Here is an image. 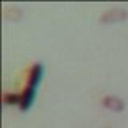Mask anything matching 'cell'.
I'll use <instances>...</instances> for the list:
<instances>
[{"label":"cell","instance_id":"obj_1","mask_svg":"<svg viewBox=\"0 0 128 128\" xmlns=\"http://www.w3.org/2000/svg\"><path fill=\"white\" fill-rule=\"evenodd\" d=\"M42 75H43V66L40 62H35L29 70L27 85L22 91V99H21V104H19V109L22 112L30 109L32 102H34V99H35V94H37V88H38L40 80H42Z\"/></svg>","mask_w":128,"mask_h":128},{"label":"cell","instance_id":"obj_2","mask_svg":"<svg viewBox=\"0 0 128 128\" xmlns=\"http://www.w3.org/2000/svg\"><path fill=\"white\" fill-rule=\"evenodd\" d=\"M128 19V11L123 8H110V10L104 11L99 16V22L104 24H112V22H122Z\"/></svg>","mask_w":128,"mask_h":128},{"label":"cell","instance_id":"obj_3","mask_svg":"<svg viewBox=\"0 0 128 128\" xmlns=\"http://www.w3.org/2000/svg\"><path fill=\"white\" fill-rule=\"evenodd\" d=\"M102 106L109 110H114V112H122L125 109V102L123 99L117 98V96H106L102 99Z\"/></svg>","mask_w":128,"mask_h":128},{"label":"cell","instance_id":"obj_4","mask_svg":"<svg viewBox=\"0 0 128 128\" xmlns=\"http://www.w3.org/2000/svg\"><path fill=\"white\" fill-rule=\"evenodd\" d=\"M3 18L6 19V21H13V22H18L19 19L22 18V10L21 8H6L5 11H3Z\"/></svg>","mask_w":128,"mask_h":128},{"label":"cell","instance_id":"obj_5","mask_svg":"<svg viewBox=\"0 0 128 128\" xmlns=\"http://www.w3.org/2000/svg\"><path fill=\"white\" fill-rule=\"evenodd\" d=\"M21 99H22V94H14V93H3V98L2 101L5 106H16V104H21Z\"/></svg>","mask_w":128,"mask_h":128}]
</instances>
